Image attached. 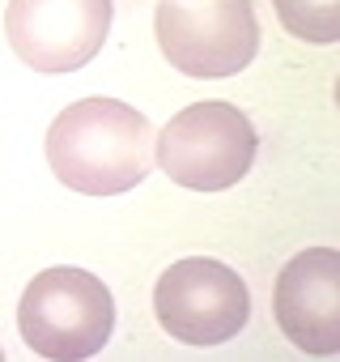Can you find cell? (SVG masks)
Returning <instances> with one entry per match:
<instances>
[{
	"instance_id": "cell-9",
	"label": "cell",
	"mask_w": 340,
	"mask_h": 362,
	"mask_svg": "<svg viewBox=\"0 0 340 362\" xmlns=\"http://www.w3.org/2000/svg\"><path fill=\"white\" fill-rule=\"evenodd\" d=\"M0 362H5V349H0Z\"/></svg>"
},
{
	"instance_id": "cell-5",
	"label": "cell",
	"mask_w": 340,
	"mask_h": 362,
	"mask_svg": "<svg viewBox=\"0 0 340 362\" xmlns=\"http://www.w3.org/2000/svg\"><path fill=\"white\" fill-rule=\"evenodd\" d=\"M157 324L183 345H221L238 337L251 315L247 281L209 256L175 260L153 286Z\"/></svg>"
},
{
	"instance_id": "cell-4",
	"label": "cell",
	"mask_w": 340,
	"mask_h": 362,
	"mask_svg": "<svg viewBox=\"0 0 340 362\" xmlns=\"http://www.w3.org/2000/svg\"><path fill=\"white\" fill-rule=\"evenodd\" d=\"M153 35L170 69L200 81L234 77L260 52L251 0H157Z\"/></svg>"
},
{
	"instance_id": "cell-8",
	"label": "cell",
	"mask_w": 340,
	"mask_h": 362,
	"mask_svg": "<svg viewBox=\"0 0 340 362\" xmlns=\"http://www.w3.org/2000/svg\"><path fill=\"white\" fill-rule=\"evenodd\" d=\"M281 26L306 43L340 39V0H272Z\"/></svg>"
},
{
	"instance_id": "cell-7",
	"label": "cell",
	"mask_w": 340,
	"mask_h": 362,
	"mask_svg": "<svg viewBox=\"0 0 340 362\" xmlns=\"http://www.w3.org/2000/svg\"><path fill=\"white\" fill-rule=\"evenodd\" d=\"M277 324L302 354H340V252H298L277 277Z\"/></svg>"
},
{
	"instance_id": "cell-2",
	"label": "cell",
	"mask_w": 340,
	"mask_h": 362,
	"mask_svg": "<svg viewBox=\"0 0 340 362\" xmlns=\"http://www.w3.org/2000/svg\"><path fill=\"white\" fill-rule=\"evenodd\" d=\"M18 328L39 358L81 362L111 341L115 298L85 269H43L18 303Z\"/></svg>"
},
{
	"instance_id": "cell-3",
	"label": "cell",
	"mask_w": 340,
	"mask_h": 362,
	"mask_svg": "<svg viewBox=\"0 0 340 362\" xmlns=\"http://www.w3.org/2000/svg\"><path fill=\"white\" fill-rule=\"evenodd\" d=\"M260 136L234 103H192L153 136V162L192 192L234 188L251 170Z\"/></svg>"
},
{
	"instance_id": "cell-6",
	"label": "cell",
	"mask_w": 340,
	"mask_h": 362,
	"mask_svg": "<svg viewBox=\"0 0 340 362\" xmlns=\"http://www.w3.org/2000/svg\"><path fill=\"white\" fill-rule=\"evenodd\" d=\"M5 35L35 73H77L111 35V0H9Z\"/></svg>"
},
{
	"instance_id": "cell-1",
	"label": "cell",
	"mask_w": 340,
	"mask_h": 362,
	"mask_svg": "<svg viewBox=\"0 0 340 362\" xmlns=\"http://www.w3.org/2000/svg\"><path fill=\"white\" fill-rule=\"evenodd\" d=\"M153 128L119 98L68 103L47 128V166L85 197H119L153 170Z\"/></svg>"
}]
</instances>
